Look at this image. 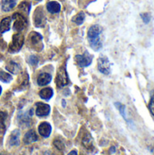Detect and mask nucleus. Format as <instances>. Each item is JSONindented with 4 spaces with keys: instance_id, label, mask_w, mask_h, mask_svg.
<instances>
[{
    "instance_id": "obj_32",
    "label": "nucleus",
    "mask_w": 154,
    "mask_h": 155,
    "mask_svg": "<svg viewBox=\"0 0 154 155\" xmlns=\"http://www.w3.org/2000/svg\"><path fill=\"white\" fill-rule=\"evenodd\" d=\"M35 1H41V0H35Z\"/></svg>"
},
{
    "instance_id": "obj_6",
    "label": "nucleus",
    "mask_w": 154,
    "mask_h": 155,
    "mask_svg": "<svg viewBox=\"0 0 154 155\" xmlns=\"http://www.w3.org/2000/svg\"><path fill=\"white\" fill-rule=\"evenodd\" d=\"M93 56L85 52L84 54H77L75 56V61L80 67H86L92 64Z\"/></svg>"
},
{
    "instance_id": "obj_2",
    "label": "nucleus",
    "mask_w": 154,
    "mask_h": 155,
    "mask_svg": "<svg viewBox=\"0 0 154 155\" xmlns=\"http://www.w3.org/2000/svg\"><path fill=\"white\" fill-rule=\"evenodd\" d=\"M24 42H25V38H24V35L21 33L15 34L13 35L12 42L9 45L8 51L10 53H16V52H18L22 48V46L24 45Z\"/></svg>"
},
{
    "instance_id": "obj_18",
    "label": "nucleus",
    "mask_w": 154,
    "mask_h": 155,
    "mask_svg": "<svg viewBox=\"0 0 154 155\" xmlns=\"http://www.w3.org/2000/svg\"><path fill=\"white\" fill-rule=\"evenodd\" d=\"M9 144L10 145H18L19 144V132L14 131L9 138Z\"/></svg>"
},
{
    "instance_id": "obj_9",
    "label": "nucleus",
    "mask_w": 154,
    "mask_h": 155,
    "mask_svg": "<svg viewBox=\"0 0 154 155\" xmlns=\"http://www.w3.org/2000/svg\"><path fill=\"white\" fill-rule=\"evenodd\" d=\"M42 35L39 34V33H36V32H32L29 36H28V41H29V44L32 45V46H38V45H42Z\"/></svg>"
},
{
    "instance_id": "obj_28",
    "label": "nucleus",
    "mask_w": 154,
    "mask_h": 155,
    "mask_svg": "<svg viewBox=\"0 0 154 155\" xmlns=\"http://www.w3.org/2000/svg\"><path fill=\"white\" fill-rule=\"evenodd\" d=\"M54 145L58 149V150H63L64 148V143H63V142L62 141H60V140H55L54 142Z\"/></svg>"
},
{
    "instance_id": "obj_3",
    "label": "nucleus",
    "mask_w": 154,
    "mask_h": 155,
    "mask_svg": "<svg viewBox=\"0 0 154 155\" xmlns=\"http://www.w3.org/2000/svg\"><path fill=\"white\" fill-rule=\"evenodd\" d=\"M69 82H70V80H69V77H68V74H67L65 68L64 67L60 68V70L57 73L56 79H55V83H56L57 87L63 88V87L68 85Z\"/></svg>"
},
{
    "instance_id": "obj_19",
    "label": "nucleus",
    "mask_w": 154,
    "mask_h": 155,
    "mask_svg": "<svg viewBox=\"0 0 154 155\" xmlns=\"http://www.w3.org/2000/svg\"><path fill=\"white\" fill-rule=\"evenodd\" d=\"M84 19H85V14L84 12H80L73 18V22H74L76 25H82Z\"/></svg>"
},
{
    "instance_id": "obj_26",
    "label": "nucleus",
    "mask_w": 154,
    "mask_h": 155,
    "mask_svg": "<svg viewBox=\"0 0 154 155\" xmlns=\"http://www.w3.org/2000/svg\"><path fill=\"white\" fill-rule=\"evenodd\" d=\"M29 64H31V65H36L37 64H38V58H37V56L36 55H30V57H29Z\"/></svg>"
},
{
    "instance_id": "obj_31",
    "label": "nucleus",
    "mask_w": 154,
    "mask_h": 155,
    "mask_svg": "<svg viewBox=\"0 0 154 155\" xmlns=\"http://www.w3.org/2000/svg\"><path fill=\"white\" fill-rule=\"evenodd\" d=\"M0 155H5V154H4V153H0Z\"/></svg>"
},
{
    "instance_id": "obj_11",
    "label": "nucleus",
    "mask_w": 154,
    "mask_h": 155,
    "mask_svg": "<svg viewBox=\"0 0 154 155\" xmlns=\"http://www.w3.org/2000/svg\"><path fill=\"white\" fill-rule=\"evenodd\" d=\"M38 132L43 137H48L52 132V126L48 123H42L38 127Z\"/></svg>"
},
{
    "instance_id": "obj_7",
    "label": "nucleus",
    "mask_w": 154,
    "mask_h": 155,
    "mask_svg": "<svg viewBox=\"0 0 154 155\" xmlns=\"http://www.w3.org/2000/svg\"><path fill=\"white\" fill-rule=\"evenodd\" d=\"M98 70L103 74H109L111 72L110 62L106 56H101L98 59Z\"/></svg>"
},
{
    "instance_id": "obj_30",
    "label": "nucleus",
    "mask_w": 154,
    "mask_h": 155,
    "mask_svg": "<svg viewBox=\"0 0 154 155\" xmlns=\"http://www.w3.org/2000/svg\"><path fill=\"white\" fill-rule=\"evenodd\" d=\"M1 92H2V87L0 86V94H1Z\"/></svg>"
},
{
    "instance_id": "obj_16",
    "label": "nucleus",
    "mask_w": 154,
    "mask_h": 155,
    "mask_svg": "<svg viewBox=\"0 0 154 155\" xmlns=\"http://www.w3.org/2000/svg\"><path fill=\"white\" fill-rule=\"evenodd\" d=\"M5 68H6V70L9 73H11L13 74H17L20 72V66H19V64H16L15 62H13V61L9 62L6 64V67Z\"/></svg>"
},
{
    "instance_id": "obj_29",
    "label": "nucleus",
    "mask_w": 154,
    "mask_h": 155,
    "mask_svg": "<svg viewBox=\"0 0 154 155\" xmlns=\"http://www.w3.org/2000/svg\"><path fill=\"white\" fill-rule=\"evenodd\" d=\"M68 155H77V152L76 151H72L71 153H69Z\"/></svg>"
},
{
    "instance_id": "obj_8",
    "label": "nucleus",
    "mask_w": 154,
    "mask_h": 155,
    "mask_svg": "<svg viewBox=\"0 0 154 155\" xmlns=\"http://www.w3.org/2000/svg\"><path fill=\"white\" fill-rule=\"evenodd\" d=\"M49 113H50V106L48 104H43V103H37L36 104L35 114L37 116H39V117L46 116L49 114Z\"/></svg>"
},
{
    "instance_id": "obj_10",
    "label": "nucleus",
    "mask_w": 154,
    "mask_h": 155,
    "mask_svg": "<svg viewBox=\"0 0 154 155\" xmlns=\"http://www.w3.org/2000/svg\"><path fill=\"white\" fill-rule=\"evenodd\" d=\"M52 80V75L48 73H42L37 77V84L40 86L47 85Z\"/></svg>"
},
{
    "instance_id": "obj_13",
    "label": "nucleus",
    "mask_w": 154,
    "mask_h": 155,
    "mask_svg": "<svg viewBox=\"0 0 154 155\" xmlns=\"http://www.w3.org/2000/svg\"><path fill=\"white\" fill-rule=\"evenodd\" d=\"M38 140V136L37 134H35L34 131L31 130L29 132H27L24 137V143H26V144H30L34 142H36Z\"/></svg>"
},
{
    "instance_id": "obj_21",
    "label": "nucleus",
    "mask_w": 154,
    "mask_h": 155,
    "mask_svg": "<svg viewBox=\"0 0 154 155\" xmlns=\"http://www.w3.org/2000/svg\"><path fill=\"white\" fill-rule=\"evenodd\" d=\"M83 144L87 148V149H90L93 147V139L92 137L90 136V134H86L84 139H83Z\"/></svg>"
},
{
    "instance_id": "obj_27",
    "label": "nucleus",
    "mask_w": 154,
    "mask_h": 155,
    "mask_svg": "<svg viewBox=\"0 0 154 155\" xmlns=\"http://www.w3.org/2000/svg\"><path fill=\"white\" fill-rule=\"evenodd\" d=\"M6 118V114L4 112H0V127L5 129V120Z\"/></svg>"
},
{
    "instance_id": "obj_25",
    "label": "nucleus",
    "mask_w": 154,
    "mask_h": 155,
    "mask_svg": "<svg viewBox=\"0 0 154 155\" xmlns=\"http://www.w3.org/2000/svg\"><path fill=\"white\" fill-rule=\"evenodd\" d=\"M148 107H149V111L151 112L152 115L154 117V91L152 93V95H151V99H150Z\"/></svg>"
},
{
    "instance_id": "obj_15",
    "label": "nucleus",
    "mask_w": 154,
    "mask_h": 155,
    "mask_svg": "<svg viewBox=\"0 0 154 155\" xmlns=\"http://www.w3.org/2000/svg\"><path fill=\"white\" fill-rule=\"evenodd\" d=\"M17 0H3L2 2V10L4 12H8L12 10L15 5H16Z\"/></svg>"
},
{
    "instance_id": "obj_12",
    "label": "nucleus",
    "mask_w": 154,
    "mask_h": 155,
    "mask_svg": "<svg viewBox=\"0 0 154 155\" xmlns=\"http://www.w3.org/2000/svg\"><path fill=\"white\" fill-rule=\"evenodd\" d=\"M46 9L51 14H57L61 10V5L57 1H50L46 4Z\"/></svg>"
},
{
    "instance_id": "obj_22",
    "label": "nucleus",
    "mask_w": 154,
    "mask_h": 155,
    "mask_svg": "<svg viewBox=\"0 0 154 155\" xmlns=\"http://www.w3.org/2000/svg\"><path fill=\"white\" fill-rule=\"evenodd\" d=\"M18 7H19V9L25 11L26 14H29L30 9H31V3H29V2H27V1H24V2H22V3L19 5Z\"/></svg>"
},
{
    "instance_id": "obj_23",
    "label": "nucleus",
    "mask_w": 154,
    "mask_h": 155,
    "mask_svg": "<svg viewBox=\"0 0 154 155\" xmlns=\"http://www.w3.org/2000/svg\"><path fill=\"white\" fill-rule=\"evenodd\" d=\"M115 106L117 107V109L119 110L120 114H122V116L126 120L128 121V118H127V115H126V111H125V106L120 103H115Z\"/></svg>"
},
{
    "instance_id": "obj_1",
    "label": "nucleus",
    "mask_w": 154,
    "mask_h": 155,
    "mask_svg": "<svg viewBox=\"0 0 154 155\" xmlns=\"http://www.w3.org/2000/svg\"><path fill=\"white\" fill-rule=\"evenodd\" d=\"M103 33V28L99 25H93L88 29L87 37L91 47L98 51L103 47V43L101 39V34Z\"/></svg>"
},
{
    "instance_id": "obj_4",
    "label": "nucleus",
    "mask_w": 154,
    "mask_h": 155,
    "mask_svg": "<svg viewBox=\"0 0 154 155\" xmlns=\"http://www.w3.org/2000/svg\"><path fill=\"white\" fill-rule=\"evenodd\" d=\"M12 18L15 20L14 23V29L17 32H20L22 30H24L26 25H27V20L25 19V17L19 14V13H15L12 15Z\"/></svg>"
},
{
    "instance_id": "obj_5",
    "label": "nucleus",
    "mask_w": 154,
    "mask_h": 155,
    "mask_svg": "<svg viewBox=\"0 0 154 155\" xmlns=\"http://www.w3.org/2000/svg\"><path fill=\"white\" fill-rule=\"evenodd\" d=\"M34 25L36 27H44L45 25L46 18H45V15H44L42 7H38L34 11Z\"/></svg>"
},
{
    "instance_id": "obj_17",
    "label": "nucleus",
    "mask_w": 154,
    "mask_h": 155,
    "mask_svg": "<svg viewBox=\"0 0 154 155\" xmlns=\"http://www.w3.org/2000/svg\"><path fill=\"white\" fill-rule=\"evenodd\" d=\"M53 94H54L53 89L50 88V87L44 88V89H42V90L39 92V96H40L42 99H44V100H50V99L52 98Z\"/></svg>"
},
{
    "instance_id": "obj_24",
    "label": "nucleus",
    "mask_w": 154,
    "mask_h": 155,
    "mask_svg": "<svg viewBox=\"0 0 154 155\" xmlns=\"http://www.w3.org/2000/svg\"><path fill=\"white\" fill-rule=\"evenodd\" d=\"M141 18L143 20V22L145 24V25H148L150 22H151V19H152V16L149 13L145 12V13H142L141 14Z\"/></svg>"
},
{
    "instance_id": "obj_14",
    "label": "nucleus",
    "mask_w": 154,
    "mask_h": 155,
    "mask_svg": "<svg viewBox=\"0 0 154 155\" xmlns=\"http://www.w3.org/2000/svg\"><path fill=\"white\" fill-rule=\"evenodd\" d=\"M11 21H12V17L8 16V17H5L4 19H2V21L0 22V33H5L9 31L10 29V25H11Z\"/></svg>"
},
{
    "instance_id": "obj_20",
    "label": "nucleus",
    "mask_w": 154,
    "mask_h": 155,
    "mask_svg": "<svg viewBox=\"0 0 154 155\" xmlns=\"http://www.w3.org/2000/svg\"><path fill=\"white\" fill-rule=\"evenodd\" d=\"M0 80L4 83H10L13 80V77L10 74L0 71Z\"/></svg>"
}]
</instances>
